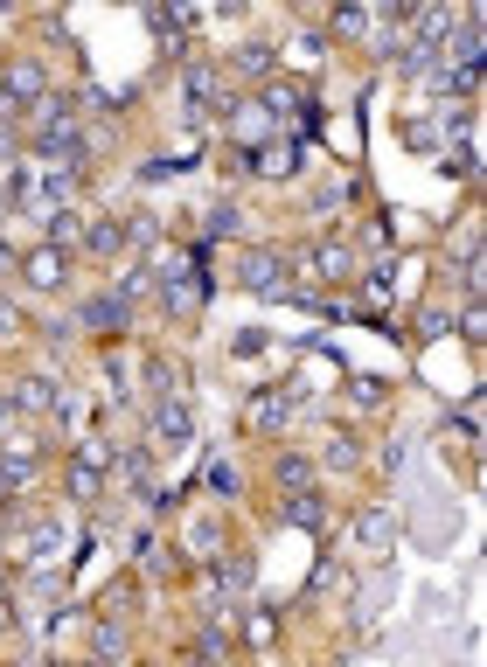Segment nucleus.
I'll use <instances>...</instances> for the list:
<instances>
[{
  "label": "nucleus",
  "instance_id": "obj_1",
  "mask_svg": "<svg viewBox=\"0 0 487 667\" xmlns=\"http://www.w3.org/2000/svg\"><path fill=\"white\" fill-rule=\"evenodd\" d=\"M0 98H7V119H28L35 98H49V70H42L35 56H14L7 77H0Z\"/></svg>",
  "mask_w": 487,
  "mask_h": 667
},
{
  "label": "nucleus",
  "instance_id": "obj_2",
  "mask_svg": "<svg viewBox=\"0 0 487 667\" xmlns=\"http://www.w3.org/2000/svg\"><path fill=\"white\" fill-rule=\"evenodd\" d=\"M154 292H161V306L174 313V320H195V313L209 306V278H202L195 265H174L161 285H154Z\"/></svg>",
  "mask_w": 487,
  "mask_h": 667
},
{
  "label": "nucleus",
  "instance_id": "obj_3",
  "mask_svg": "<svg viewBox=\"0 0 487 667\" xmlns=\"http://www.w3.org/2000/svg\"><path fill=\"white\" fill-rule=\"evenodd\" d=\"M237 285H244V292H265V299H279V292H286V265H279V251H244Z\"/></svg>",
  "mask_w": 487,
  "mask_h": 667
},
{
  "label": "nucleus",
  "instance_id": "obj_4",
  "mask_svg": "<svg viewBox=\"0 0 487 667\" xmlns=\"http://www.w3.org/2000/svg\"><path fill=\"white\" fill-rule=\"evenodd\" d=\"M91 334H126L133 327V299H119V292H105V299H84V313H77Z\"/></svg>",
  "mask_w": 487,
  "mask_h": 667
},
{
  "label": "nucleus",
  "instance_id": "obj_5",
  "mask_svg": "<svg viewBox=\"0 0 487 667\" xmlns=\"http://www.w3.org/2000/svg\"><path fill=\"white\" fill-rule=\"evenodd\" d=\"M105 466H112V445H98V438L70 452V487H77V501H91V494H98V473H105Z\"/></svg>",
  "mask_w": 487,
  "mask_h": 667
},
{
  "label": "nucleus",
  "instance_id": "obj_6",
  "mask_svg": "<svg viewBox=\"0 0 487 667\" xmlns=\"http://www.w3.org/2000/svg\"><path fill=\"white\" fill-rule=\"evenodd\" d=\"M181 91H188V105H195L188 119L223 112V84H216V70H209V63H188V70H181Z\"/></svg>",
  "mask_w": 487,
  "mask_h": 667
},
{
  "label": "nucleus",
  "instance_id": "obj_7",
  "mask_svg": "<svg viewBox=\"0 0 487 667\" xmlns=\"http://www.w3.org/2000/svg\"><path fill=\"white\" fill-rule=\"evenodd\" d=\"M293 271L321 285V278H348V271H355V258H348L341 244H321V251H300V258H293Z\"/></svg>",
  "mask_w": 487,
  "mask_h": 667
},
{
  "label": "nucleus",
  "instance_id": "obj_8",
  "mask_svg": "<svg viewBox=\"0 0 487 667\" xmlns=\"http://www.w3.org/2000/svg\"><path fill=\"white\" fill-rule=\"evenodd\" d=\"M147 431H154L161 445H181V438L195 431V417H188V410H181V403H174V397H161V403H154V410H147Z\"/></svg>",
  "mask_w": 487,
  "mask_h": 667
},
{
  "label": "nucleus",
  "instance_id": "obj_9",
  "mask_svg": "<svg viewBox=\"0 0 487 667\" xmlns=\"http://www.w3.org/2000/svg\"><path fill=\"white\" fill-rule=\"evenodd\" d=\"M21 278H28L35 292L63 285V244H42V251H28V258H21Z\"/></svg>",
  "mask_w": 487,
  "mask_h": 667
},
{
  "label": "nucleus",
  "instance_id": "obj_10",
  "mask_svg": "<svg viewBox=\"0 0 487 667\" xmlns=\"http://www.w3.org/2000/svg\"><path fill=\"white\" fill-rule=\"evenodd\" d=\"M244 417H251L258 431H279V424L293 417V397H279V390H258V397L244 403Z\"/></svg>",
  "mask_w": 487,
  "mask_h": 667
},
{
  "label": "nucleus",
  "instance_id": "obj_11",
  "mask_svg": "<svg viewBox=\"0 0 487 667\" xmlns=\"http://www.w3.org/2000/svg\"><path fill=\"white\" fill-rule=\"evenodd\" d=\"M279 515H286V522H293V529H314V535L327 529V508H321V501H314V494H307V487H293V494H286V508H279Z\"/></svg>",
  "mask_w": 487,
  "mask_h": 667
},
{
  "label": "nucleus",
  "instance_id": "obj_12",
  "mask_svg": "<svg viewBox=\"0 0 487 667\" xmlns=\"http://www.w3.org/2000/svg\"><path fill=\"white\" fill-rule=\"evenodd\" d=\"M14 410H21V417H42V410H56V383H49V376H28V383L14 390Z\"/></svg>",
  "mask_w": 487,
  "mask_h": 667
},
{
  "label": "nucleus",
  "instance_id": "obj_13",
  "mask_svg": "<svg viewBox=\"0 0 487 667\" xmlns=\"http://www.w3.org/2000/svg\"><path fill=\"white\" fill-rule=\"evenodd\" d=\"M28 480H35V452H28V445H14V452L0 459V494H21Z\"/></svg>",
  "mask_w": 487,
  "mask_h": 667
},
{
  "label": "nucleus",
  "instance_id": "obj_14",
  "mask_svg": "<svg viewBox=\"0 0 487 667\" xmlns=\"http://www.w3.org/2000/svg\"><path fill=\"white\" fill-rule=\"evenodd\" d=\"M334 35L369 42V0H334Z\"/></svg>",
  "mask_w": 487,
  "mask_h": 667
},
{
  "label": "nucleus",
  "instance_id": "obj_15",
  "mask_svg": "<svg viewBox=\"0 0 487 667\" xmlns=\"http://www.w3.org/2000/svg\"><path fill=\"white\" fill-rule=\"evenodd\" d=\"M119 244H126V230H119V223H84V251H91V258H112Z\"/></svg>",
  "mask_w": 487,
  "mask_h": 667
},
{
  "label": "nucleus",
  "instance_id": "obj_16",
  "mask_svg": "<svg viewBox=\"0 0 487 667\" xmlns=\"http://www.w3.org/2000/svg\"><path fill=\"white\" fill-rule=\"evenodd\" d=\"M174 383H181V376H174V362H147V369H140V390H147V403L174 397Z\"/></svg>",
  "mask_w": 487,
  "mask_h": 667
},
{
  "label": "nucleus",
  "instance_id": "obj_17",
  "mask_svg": "<svg viewBox=\"0 0 487 667\" xmlns=\"http://www.w3.org/2000/svg\"><path fill=\"white\" fill-rule=\"evenodd\" d=\"M404 146H425V153L446 146V139H439V112H432V119H404Z\"/></svg>",
  "mask_w": 487,
  "mask_h": 667
},
{
  "label": "nucleus",
  "instance_id": "obj_18",
  "mask_svg": "<svg viewBox=\"0 0 487 667\" xmlns=\"http://www.w3.org/2000/svg\"><path fill=\"white\" fill-rule=\"evenodd\" d=\"M49 244H84V216L56 209V216H49Z\"/></svg>",
  "mask_w": 487,
  "mask_h": 667
},
{
  "label": "nucleus",
  "instance_id": "obj_19",
  "mask_svg": "<svg viewBox=\"0 0 487 667\" xmlns=\"http://www.w3.org/2000/svg\"><path fill=\"white\" fill-rule=\"evenodd\" d=\"M119 230H126V244H147V251L161 244V216H126Z\"/></svg>",
  "mask_w": 487,
  "mask_h": 667
},
{
  "label": "nucleus",
  "instance_id": "obj_20",
  "mask_svg": "<svg viewBox=\"0 0 487 667\" xmlns=\"http://www.w3.org/2000/svg\"><path fill=\"white\" fill-rule=\"evenodd\" d=\"M91 654H98V661H119V654H126V633H119V626H91Z\"/></svg>",
  "mask_w": 487,
  "mask_h": 667
},
{
  "label": "nucleus",
  "instance_id": "obj_21",
  "mask_svg": "<svg viewBox=\"0 0 487 667\" xmlns=\"http://www.w3.org/2000/svg\"><path fill=\"white\" fill-rule=\"evenodd\" d=\"M237 70H244V77H265V70H272V49H265V42H244V49H237Z\"/></svg>",
  "mask_w": 487,
  "mask_h": 667
},
{
  "label": "nucleus",
  "instance_id": "obj_22",
  "mask_svg": "<svg viewBox=\"0 0 487 667\" xmlns=\"http://www.w3.org/2000/svg\"><path fill=\"white\" fill-rule=\"evenodd\" d=\"M362 542L383 556V549H390V515H362Z\"/></svg>",
  "mask_w": 487,
  "mask_h": 667
},
{
  "label": "nucleus",
  "instance_id": "obj_23",
  "mask_svg": "<svg viewBox=\"0 0 487 667\" xmlns=\"http://www.w3.org/2000/svg\"><path fill=\"white\" fill-rule=\"evenodd\" d=\"M202 237H237V209H230V202H223V209H216V216H209V223H202Z\"/></svg>",
  "mask_w": 487,
  "mask_h": 667
},
{
  "label": "nucleus",
  "instance_id": "obj_24",
  "mask_svg": "<svg viewBox=\"0 0 487 667\" xmlns=\"http://www.w3.org/2000/svg\"><path fill=\"white\" fill-rule=\"evenodd\" d=\"M327 466H341V473H348V466H362V452H355V438H334V445H327Z\"/></svg>",
  "mask_w": 487,
  "mask_h": 667
},
{
  "label": "nucleus",
  "instance_id": "obj_25",
  "mask_svg": "<svg viewBox=\"0 0 487 667\" xmlns=\"http://www.w3.org/2000/svg\"><path fill=\"white\" fill-rule=\"evenodd\" d=\"M279 480H286V494H293V487L314 480V466H307V459H279Z\"/></svg>",
  "mask_w": 487,
  "mask_h": 667
},
{
  "label": "nucleus",
  "instance_id": "obj_26",
  "mask_svg": "<svg viewBox=\"0 0 487 667\" xmlns=\"http://www.w3.org/2000/svg\"><path fill=\"white\" fill-rule=\"evenodd\" d=\"M195 654H209V661H223V654H230V640H223V633H216V626H209V633H202V640H195Z\"/></svg>",
  "mask_w": 487,
  "mask_h": 667
},
{
  "label": "nucleus",
  "instance_id": "obj_27",
  "mask_svg": "<svg viewBox=\"0 0 487 667\" xmlns=\"http://www.w3.org/2000/svg\"><path fill=\"white\" fill-rule=\"evenodd\" d=\"M460 334H467V341H481V334H487V313H481V306H467V313H460Z\"/></svg>",
  "mask_w": 487,
  "mask_h": 667
},
{
  "label": "nucleus",
  "instance_id": "obj_28",
  "mask_svg": "<svg viewBox=\"0 0 487 667\" xmlns=\"http://www.w3.org/2000/svg\"><path fill=\"white\" fill-rule=\"evenodd\" d=\"M0 633H7V591H0Z\"/></svg>",
  "mask_w": 487,
  "mask_h": 667
},
{
  "label": "nucleus",
  "instance_id": "obj_29",
  "mask_svg": "<svg viewBox=\"0 0 487 667\" xmlns=\"http://www.w3.org/2000/svg\"><path fill=\"white\" fill-rule=\"evenodd\" d=\"M0 7H14V0H0Z\"/></svg>",
  "mask_w": 487,
  "mask_h": 667
},
{
  "label": "nucleus",
  "instance_id": "obj_30",
  "mask_svg": "<svg viewBox=\"0 0 487 667\" xmlns=\"http://www.w3.org/2000/svg\"><path fill=\"white\" fill-rule=\"evenodd\" d=\"M0 591H7V577H0Z\"/></svg>",
  "mask_w": 487,
  "mask_h": 667
}]
</instances>
